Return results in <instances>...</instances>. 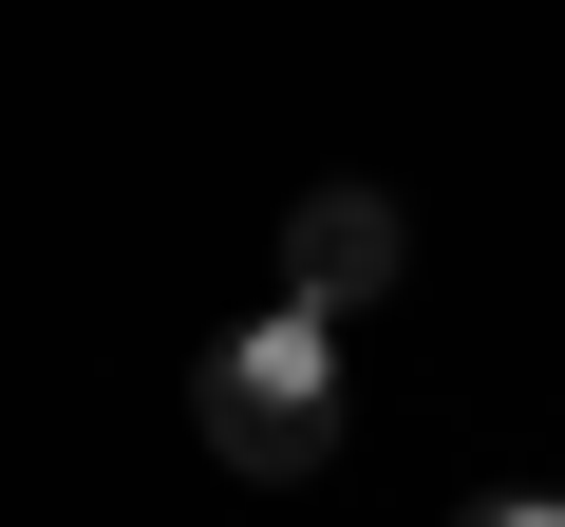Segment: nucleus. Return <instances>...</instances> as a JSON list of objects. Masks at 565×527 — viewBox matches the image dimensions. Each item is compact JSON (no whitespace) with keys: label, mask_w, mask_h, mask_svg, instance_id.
Returning a JSON list of instances; mask_svg holds the SVG:
<instances>
[{"label":"nucleus","mask_w":565,"mask_h":527,"mask_svg":"<svg viewBox=\"0 0 565 527\" xmlns=\"http://www.w3.org/2000/svg\"><path fill=\"white\" fill-rule=\"evenodd\" d=\"M189 433H207L226 471H264V490H282V471H321V452H340V340H321V321H282V302L226 321V340L189 358Z\"/></svg>","instance_id":"nucleus-1"},{"label":"nucleus","mask_w":565,"mask_h":527,"mask_svg":"<svg viewBox=\"0 0 565 527\" xmlns=\"http://www.w3.org/2000/svg\"><path fill=\"white\" fill-rule=\"evenodd\" d=\"M396 283H415V207H396V189H359V170H340V189L282 207V321H321V340H340V321H359V302H396Z\"/></svg>","instance_id":"nucleus-2"},{"label":"nucleus","mask_w":565,"mask_h":527,"mask_svg":"<svg viewBox=\"0 0 565 527\" xmlns=\"http://www.w3.org/2000/svg\"><path fill=\"white\" fill-rule=\"evenodd\" d=\"M452 527H565V490H490V508H452Z\"/></svg>","instance_id":"nucleus-3"}]
</instances>
